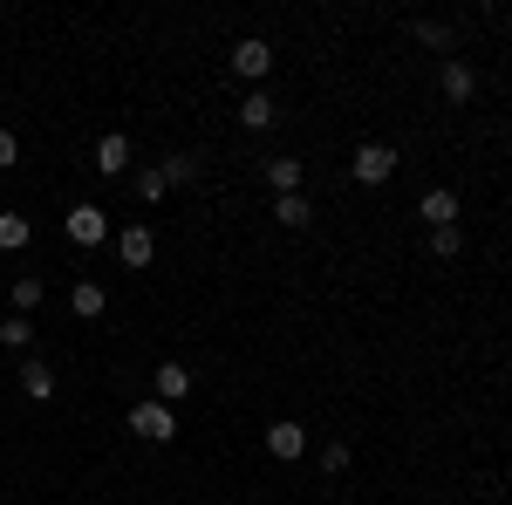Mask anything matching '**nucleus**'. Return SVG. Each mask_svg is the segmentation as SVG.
<instances>
[{"instance_id":"obj_1","label":"nucleus","mask_w":512,"mask_h":505,"mask_svg":"<svg viewBox=\"0 0 512 505\" xmlns=\"http://www.w3.org/2000/svg\"><path fill=\"white\" fill-rule=\"evenodd\" d=\"M130 430H137V437H151V444H171V437H178V417H171V403L151 396V403H137V410H130Z\"/></svg>"},{"instance_id":"obj_2","label":"nucleus","mask_w":512,"mask_h":505,"mask_svg":"<svg viewBox=\"0 0 512 505\" xmlns=\"http://www.w3.org/2000/svg\"><path fill=\"white\" fill-rule=\"evenodd\" d=\"M349 171H355V185H390V178H396V151H390V144H362Z\"/></svg>"},{"instance_id":"obj_3","label":"nucleus","mask_w":512,"mask_h":505,"mask_svg":"<svg viewBox=\"0 0 512 505\" xmlns=\"http://www.w3.org/2000/svg\"><path fill=\"white\" fill-rule=\"evenodd\" d=\"M233 69H239V76H246V82H267V76H274V41L246 35V41H239V48H233Z\"/></svg>"},{"instance_id":"obj_4","label":"nucleus","mask_w":512,"mask_h":505,"mask_svg":"<svg viewBox=\"0 0 512 505\" xmlns=\"http://www.w3.org/2000/svg\"><path fill=\"white\" fill-rule=\"evenodd\" d=\"M69 239H76V246H103V239H110V212H103V205H76V212H69Z\"/></svg>"},{"instance_id":"obj_5","label":"nucleus","mask_w":512,"mask_h":505,"mask_svg":"<svg viewBox=\"0 0 512 505\" xmlns=\"http://www.w3.org/2000/svg\"><path fill=\"white\" fill-rule=\"evenodd\" d=\"M437 82H444V96H451V103H472V89H478L472 62H458V55H444V69H437Z\"/></svg>"},{"instance_id":"obj_6","label":"nucleus","mask_w":512,"mask_h":505,"mask_svg":"<svg viewBox=\"0 0 512 505\" xmlns=\"http://www.w3.org/2000/svg\"><path fill=\"white\" fill-rule=\"evenodd\" d=\"M117 253H123V267H151V253H158V239L144 233V226H123V233H117Z\"/></svg>"},{"instance_id":"obj_7","label":"nucleus","mask_w":512,"mask_h":505,"mask_svg":"<svg viewBox=\"0 0 512 505\" xmlns=\"http://www.w3.org/2000/svg\"><path fill=\"white\" fill-rule=\"evenodd\" d=\"M96 171H103V178H117V171H130V137H123V130H110V137L96 144Z\"/></svg>"},{"instance_id":"obj_8","label":"nucleus","mask_w":512,"mask_h":505,"mask_svg":"<svg viewBox=\"0 0 512 505\" xmlns=\"http://www.w3.org/2000/svg\"><path fill=\"white\" fill-rule=\"evenodd\" d=\"M417 212H424V219H431V233H437V226H458V192H444V185H431V192H424V205H417Z\"/></svg>"},{"instance_id":"obj_9","label":"nucleus","mask_w":512,"mask_h":505,"mask_svg":"<svg viewBox=\"0 0 512 505\" xmlns=\"http://www.w3.org/2000/svg\"><path fill=\"white\" fill-rule=\"evenodd\" d=\"M267 451H274V458H301V451H308V430H301V424H287V417H280V424L267 430Z\"/></svg>"},{"instance_id":"obj_10","label":"nucleus","mask_w":512,"mask_h":505,"mask_svg":"<svg viewBox=\"0 0 512 505\" xmlns=\"http://www.w3.org/2000/svg\"><path fill=\"white\" fill-rule=\"evenodd\" d=\"M178 396H192V369L185 362H158V403H178Z\"/></svg>"},{"instance_id":"obj_11","label":"nucleus","mask_w":512,"mask_h":505,"mask_svg":"<svg viewBox=\"0 0 512 505\" xmlns=\"http://www.w3.org/2000/svg\"><path fill=\"white\" fill-rule=\"evenodd\" d=\"M21 389H28L35 403H48V396H55V369H48L41 355H28V362H21Z\"/></svg>"},{"instance_id":"obj_12","label":"nucleus","mask_w":512,"mask_h":505,"mask_svg":"<svg viewBox=\"0 0 512 505\" xmlns=\"http://www.w3.org/2000/svg\"><path fill=\"white\" fill-rule=\"evenodd\" d=\"M274 96H267V89H253V96H246V103H239V123H246V130H274Z\"/></svg>"},{"instance_id":"obj_13","label":"nucleus","mask_w":512,"mask_h":505,"mask_svg":"<svg viewBox=\"0 0 512 505\" xmlns=\"http://www.w3.org/2000/svg\"><path fill=\"white\" fill-rule=\"evenodd\" d=\"M69 308H76L82 321H96V314L110 308V294H103V287H96V280H76V287H69Z\"/></svg>"},{"instance_id":"obj_14","label":"nucleus","mask_w":512,"mask_h":505,"mask_svg":"<svg viewBox=\"0 0 512 505\" xmlns=\"http://www.w3.org/2000/svg\"><path fill=\"white\" fill-rule=\"evenodd\" d=\"M274 219H280V226H294V233H301V226L315 219V205H308L301 192H287V198H274Z\"/></svg>"},{"instance_id":"obj_15","label":"nucleus","mask_w":512,"mask_h":505,"mask_svg":"<svg viewBox=\"0 0 512 505\" xmlns=\"http://www.w3.org/2000/svg\"><path fill=\"white\" fill-rule=\"evenodd\" d=\"M28 239H35V226H28L21 212H0V253H21Z\"/></svg>"},{"instance_id":"obj_16","label":"nucleus","mask_w":512,"mask_h":505,"mask_svg":"<svg viewBox=\"0 0 512 505\" xmlns=\"http://www.w3.org/2000/svg\"><path fill=\"white\" fill-rule=\"evenodd\" d=\"M267 185H274L280 198L301 192V157H274V164H267Z\"/></svg>"},{"instance_id":"obj_17","label":"nucleus","mask_w":512,"mask_h":505,"mask_svg":"<svg viewBox=\"0 0 512 505\" xmlns=\"http://www.w3.org/2000/svg\"><path fill=\"white\" fill-rule=\"evenodd\" d=\"M35 342V328H28V314H14V321H0V349H28Z\"/></svg>"},{"instance_id":"obj_18","label":"nucleus","mask_w":512,"mask_h":505,"mask_svg":"<svg viewBox=\"0 0 512 505\" xmlns=\"http://www.w3.org/2000/svg\"><path fill=\"white\" fill-rule=\"evenodd\" d=\"M164 192H171V178H164V164H158V171H137V198H151V205H158Z\"/></svg>"},{"instance_id":"obj_19","label":"nucleus","mask_w":512,"mask_h":505,"mask_svg":"<svg viewBox=\"0 0 512 505\" xmlns=\"http://www.w3.org/2000/svg\"><path fill=\"white\" fill-rule=\"evenodd\" d=\"M41 294H48V287H41V280H35V273H21V280H14V308H21V314H28V308H35V301H41Z\"/></svg>"},{"instance_id":"obj_20","label":"nucleus","mask_w":512,"mask_h":505,"mask_svg":"<svg viewBox=\"0 0 512 505\" xmlns=\"http://www.w3.org/2000/svg\"><path fill=\"white\" fill-rule=\"evenodd\" d=\"M458 246H465V239H458V226H437V233H431V253H437V260H451Z\"/></svg>"},{"instance_id":"obj_21","label":"nucleus","mask_w":512,"mask_h":505,"mask_svg":"<svg viewBox=\"0 0 512 505\" xmlns=\"http://www.w3.org/2000/svg\"><path fill=\"white\" fill-rule=\"evenodd\" d=\"M164 178H171V185H185V178H198V157H171V164H164Z\"/></svg>"},{"instance_id":"obj_22","label":"nucleus","mask_w":512,"mask_h":505,"mask_svg":"<svg viewBox=\"0 0 512 505\" xmlns=\"http://www.w3.org/2000/svg\"><path fill=\"white\" fill-rule=\"evenodd\" d=\"M321 471H349V444H321Z\"/></svg>"},{"instance_id":"obj_23","label":"nucleus","mask_w":512,"mask_h":505,"mask_svg":"<svg viewBox=\"0 0 512 505\" xmlns=\"http://www.w3.org/2000/svg\"><path fill=\"white\" fill-rule=\"evenodd\" d=\"M417 35L431 41V48H451V41H458V35H451V28H444V21H424V28H417Z\"/></svg>"},{"instance_id":"obj_24","label":"nucleus","mask_w":512,"mask_h":505,"mask_svg":"<svg viewBox=\"0 0 512 505\" xmlns=\"http://www.w3.org/2000/svg\"><path fill=\"white\" fill-rule=\"evenodd\" d=\"M14 157H21V144H14V130H0V171H7Z\"/></svg>"}]
</instances>
